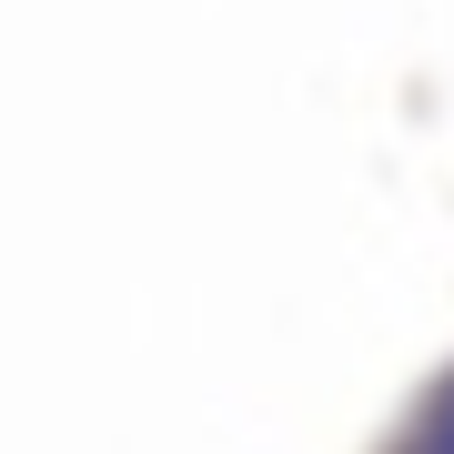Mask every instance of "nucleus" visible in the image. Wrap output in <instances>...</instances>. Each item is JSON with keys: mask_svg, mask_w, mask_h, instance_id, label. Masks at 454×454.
<instances>
[{"mask_svg": "<svg viewBox=\"0 0 454 454\" xmlns=\"http://www.w3.org/2000/svg\"><path fill=\"white\" fill-rule=\"evenodd\" d=\"M373 454H454V354L404 394V414L373 434Z\"/></svg>", "mask_w": 454, "mask_h": 454, "instance_id": "obj_1", "label": "nucleus"}]
</instances>
